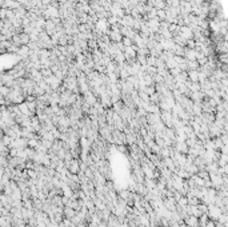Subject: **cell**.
<instances>
[{"instance_id": "6da1fadb", "label": "cell", "mask_w": 228, "mask_h": 227, "mask_svg": "<svg viewBox=\"0 0 228 227\" xmlns=\"http://www.w3.org/2000/svg\"><path fill=\"white\" fill-rule=\"evenodd\" d=\"M185 223H187L190 227H196L197 224H199V222H197V218L192 215V216H190V218L185 219Z\"/></svg>"}, {"instance_id": "7a4b0ae2", "label": "cell", "mask_w": 228, "mask_h": 227, "mask_svg": "<svg viewBox=\"0 0 228 227\" xmlns=\"http://www.w3.org/2000/svg\"><path fill=\"white\" fill-rule=\"evenodd\" d=\"M128 196H130V193H128V191H121V193H120V198L121 199H127Z\"/></svg>"}]
</instances>
